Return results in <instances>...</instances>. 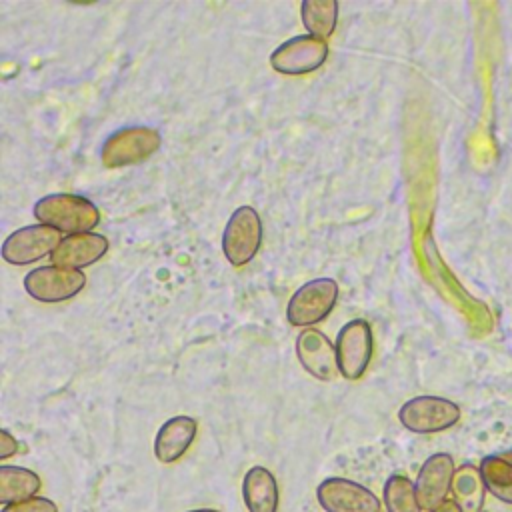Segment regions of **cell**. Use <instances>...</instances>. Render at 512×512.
<instances>
[{
  "instance_id": "19",
  "label": "cell",
  "mask_w": 512,
  "mask_h": 512,
  "mask_svg": "<svg viewBox=\"0 0 512 512\" xmlns=\"http://www.w3.org/2000/svg\"><path fill=\"white\" fill-rule=\"evenodd\" d=\"M386 512H422L416 484L404 474H390L382 490Z\"/></svg>"
},
{
  "instance_id": "17",
  "label": "cell",
  "mask_w": 512,
  "mask_h": 512,
  "mask_svg": "<svg viewBox=\"0 0 512 512\" xmlns=\"http://www.w3.org/2000/svg\"><path fill=\"white\" fill-rule=\"evenodd\" d=\"M452 500L460 506L462 512H480L484 504L486 484L480 468L474 464H462L456 468L452 478Z\"/></svg>"
},
{
  "instance_id": "21",
  "label": "cell",
  "mask_w": 512,
  "mask_h": 512,
  "mask_svg": "<svg viewBox=\"0 0 512 512\" xmlns=\"http://www.w3.org/2000/svg\"><path fill=\"white\" fill-rule=\"evenodd\" d=\"M0 512H58V506L50 498L34 496V498L24 500V502L6 504V506H2Z\"/></svg>"
},
{
  "instance_id": "23",
  "label": "cell",
  "mask_w": 512,
  "mask_h": 512,
  "mask_svg": "<svg viewBox=\"0 0 512 512\" xmlns=\"http://www.w3.org/2000/svg\"><path fill=\"white\" fill-rule=\"evenodd\" d=\"M432 512H462V510H460V506L454 500H446L438 508H434Z\"/></svg>"
},
{
  "instance_id": "24",
  "label": "cell",
  "mask_w": 512,
  "mask_h": 512,
  "mask_svg": "<svg viewBox=\"0 0 512 512\" xmlns=\"http://www.w3.org/2000/svg\"><path fill=\"white\" fill-rule=\"evenodd\" d=\"M506 462H510L512 464V450H508V452H504V454H500Z\"/></svg>"
},
{
  "instance_id": "3",
  "label": "cell",
  "mask_w": 512,
  "mask_h": 512,
  "mask_svg": "<svg viewBox=\"0 0 512 512\" xmlns=\"http://www.w3.org/2000/svg\"><path fill=\"white\" fill-rule=\"evenodd\" d=\"M338 300V284L332 278L304 282L288 300L286 320L298 328H310L330 316Z\"/></svg>"
},
{
  "instance_id": "20",
  "label": "cell",
  "mask_w": 512,
  "mask_h": 512,
  "mask_svg": "<svg viewBox=\"0 0 512 512\" xmlns=\"http://www.w3.org/2000/svg\"><path fill=\"white\" fill-rule=\"evenodd\" d=\"M480 472L486 484V490L498 500L512 504V464L506 462L500 454L486 456L480 462Z\"/></svg>"
},
{
  "instance_id": "18",
  "label": "cell",
  "mask_w": 512,
  "mask_h": 512,
  "mask_svg": "<svg viewBox=\"0 0 512 512\" xmlns=\"http://www.w3.org/2000/svg\"><path fill=\"white\" fill-rule=\"evenodd\" d=\"M300 16L310 36L328 40L334 34V28L338 22V2L336 0H304L300 6Z\"/></svg>"
},
{
  "instance_id": "1",
  "label": "cell",
  "mask_w": 512,
  "mask_h": 512,
  "mask_svg": "<svg viewBox=\"0 0 512 512\" xmlns=\"http://www.w3.org/2000/svg\"><path fill=\"white\" fill-rule=\"evenodd\" d=\"M32 214L40 224L52 226L68 236L92 232V228H96L100 222V212L92 200L68 192L40 198L34 204Z\"/></svg>"
},
{
  "instance_id": "4",
  "label": "cell",
  "mask_w": 512,
  "mask_h": 512,
  "mask_svg": "<svg viewBox=\"0 0 512 512\" xmlns=\"http://www.w3.org/2000/svg\"><path fill=\"white\" fill-rule=\"evenodd\" d=\"M398 420L408 432L436 434L460 420V408L442 396H414L400 406Z\"/></svg>"
},
{
  "instance_id": "15",
  "label": "cell",
  "mask_w": 512,
  "mask_h": 512,
  "mask_svg": "<svg viewBox=\"0 0 512 512\" xmlns=\"http://www.w3.org/2000/svg\"><path fill=\"white\" fill-rule=\"evenodd\" d=\"M242 500L248 512H278L280 490L274 474L264 466H252L242 478Z\"/></svg>"
},
{
  "instance_id": "5",
  "label": "cell",
  "mask_w": 512,
  "mask_h": 512,
  "mask_svg": "<svg viewBox=\"0 0 512 512\" xmlns=\"http://www.w3.org/2000/svg\"><path fill=\"white\" fill-rule=\"evenodd\" d=\"M262 220L252 206H238L222 232V252L232 266L248 264L262 244Z\"/></svg>"
},
{
  "instance_id": "22",
  "label": "cell",
  "mask_w": 512,
  "mask_h": 512,
  "mask_svg": "<svg viewBox=\"0 0 512 512\" xmlns=\"http://www.w3.org/2000/svg\"><path fill=\"white\" fill-rule=\"evenodd\" d=\"M18 452V440L8 432L2 430L0 432V460H8L10 456H14Z\"/></svg>"
},
{
  "instance_id": "16",
  "label": "cell",
  "mask_w": 512,
  "mask_h": 512,
  "mask_svg": "<svg viewBox=\"0 0 512 512\" xmlns=\"http://www.w3.org/2000/svg\"><path fill=\"white\" fill-rule=\"evenodd\" d=\"M42 488V480L36 472L24 466H0V502L16 504L34 498Z\"/></svg>"
},
{
  "instance_id": "2",
  "label": "cell",
  "mask_w": 512,
  "mask_h": 512,
  "mask_svg": "<svg viewBox=\"0 0 512 512\" xmlns=\"http://www.w3.org/2000/svg\"><path fill=\"white\" fill-rule=\"evenodd\" d=\"M162 144L160 134L148 126H130L112 132L100 150L106 168H122L148 160Z\"/></svg>"
},
{
  "instance_id": "12",
  "label": "cell",
  "mask_w": 512,
  "mask_h": 512,
  "mask_svg": "<svg viewBox=\"0 0 512 512\" xmlns=\"http://www.w3.org/2000/svg\"><path fill=\"white\" fill-rule=\"evenodd\" d=\"M296 356L302 368L316 380L332 382L340 374L336 346H332L330 338L316 328H304L296 336Z\"/></svg>"
},
{
  "instance_id": "14",
  "label": "cell",
  "mask_w": 512,
  "mask_h": 512,
  "mask_svg": "<svg viewBox=\"0 0 512 512\" xmlns=\"http://www.w3.org/2000/svg\"><path fill=\"white\" fill-rule=\"evenodd\" d=\"M108 238L96 232H84V234H70L62 238L54 254L50 256L52 264L66 266L74 270H82L86 266H92L108 252Z\"/></svg>"
},
{
  "instance_id": "11",
  "label": "cell",
  "mask_w": 512,
  "mask_h": 512,
  "mask_svg": "<svg viewBox=\"0 0 512 512\" xmlns=\"http://www.w3.org/2000/svg\"><path fill=\"white\" fill-rule=\"evenodd\" d=\"M456 466L454 458L446 452L432 454L424 460V464L418 470L416 476V496L422 506V510L432 512L442 502L448 500V492L452 490V478H454Z\"/></svg>"
},
{
  "instance_id": "10",
  "label": "cell",
  "mask_w": 512,
  "mask_h": 512,
  "mask_svg": "<svg viewBox=\"0 0 512 512\" xmlns=\"http://www.w3.org/2000/svg\"><path fill=\"white\" fill-rule=\"evenodd\" d=\"M316 500L324 512H380L382 506L370 488L340 476L322 480Z\"/></svg>"
},
{
  "instance_id": "6",
  "label": "cell",
  "mask_w": 512,
  "mask_h": 512,
  "mask_svg": "<svg viewBox=\"0 0 512 512\" xmlns=\"http://www.w3.org/2000/svg\"><path fill=\"white\" fill-rule=\"evenodd\" d=\"M86 286V274L82 270L46 264L30 270L24 276V290L38 302L56 304L66 302L80 294Z\"/></svg>"
},
{
  "instance_id": "25",
  "label": "cell",
  "mask_w": 512,
  "mask_h": 512,
  "mask_svg": "<svg viewBox=\"0 0 512 512\" xmlns=\"http://www.w3.org/2000/svg\"><path fill=\"white\" fill-rule=\"evenodd\" d=\"M188 512H220V510H214V508H198V510H188Z\"/></svg>"
},
{
  "instance_id": "8",
  "label": "cell",
  "mask_w": 512,
  "mask_h": 512,
  "mask_svg": "<svg viewBox=\"0 0 512 512\" xmlns=\"http://www.w3.org/2000/svg\"><path fill=\"white\" fill-rule=\"evenodd\" d=\"M326 58V40L314 38L310 34H300L288 38L270 54V66L286 76H304L316 72L326 62Z\"/></svg>"
},
{
  "instance_id": "7",
  "label": "cell",
  "mask_w": 512,
  "mask_h": 512,
  "mask_svg": "<svg viewBox=\"0 0 512 512\" xmlns=\"http://www.w3.org/2000/svg\"><path fill=\"white\" fill-rule=\"evenodd\" d=\"M372 328L366 320L354 318L346 322L336 336V360L340 376L360 380L372 360Z\"/></svg>"
},
{
  "instance_id": "13",
  "label": "cell",
  "mask_w": 512,
  "mask_h": 512,
  "mask_svg": "<svg viewBox=\"0 0 512 512\" xmlns=\"http://www.w3.org/2000/svg\"><path fill=\"white\" fill-rule=\"evenodd\" d=\"M198 432V424L192 416L178 414L168 418L156 432L154 456L162 464H174L192 446Z\"/></svg>"
},
{
  "instance_id": "9",
  "label": "cell",
  "mask_w": 512,
  "mask_h": 512,
  "mask_svg": "<svg viewBox=\"0 0 512 512\" xmlns=\"http://www.w3.org/2000/svg\"><path fill=\"white\" fill-rule=\"evenodd\" d=\"M62 242L60 232L46 224H30L14 230L2 244V258L14 266L32 264L48 254H54Z\"/></svg>"
}]
</instances>
